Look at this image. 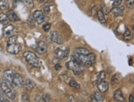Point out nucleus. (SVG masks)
Listing matches in <instances>:
<instances>
[{
    "instance_id": "1",
    "label": "nucleus",
    "mask_w": 134,
    "mask_h": 102,
    "mask_svg": "<svg viewBox=\"0 0 134 102\" xmlns=\"http://www.w3.org/2000/svg\"><path fill=\"white\" fill-rule=\"evenodd\" d=\"M22 49V45L18 42V37L13 35L9 38L7 44V51L11 54H18Z\"/></svg>"
},
{
    "instance_id": "2",
    "label": "nucleus",
    "mask_w": 134,
    "mask_h": 102,
    "mask_svg": "<svg viewBox=\"0 0 134 102\" xmlns=\"http://www.w3.org/2000/svg\"><path fill=\"white\" fill-rule=\"evenodd\" d=\"M23 57L27 60V62L35 68H39L42 65L40 59L32 51H27L23 54Z\"/></svg>"
},
{
    "instance_id": "3",
    "label": "nucleus",
    "mask_w": 134,
    "mask_h": 102,
    "mask_svg": "<svg viewBox=\"0 0 134 102\" xmlns=\"http://www.w3.org/2000/svg\"><path fill=\"white\" fill-rule=\"evenodd\" d=\"M0 86H1V89L3 91V94L6 95L8 98L11 99V100H14L15 98H16V96H17L16 91H15L12 88V86H10L8 83H7L5 81H2Z\"/></svg>"
},
{
    "instance_id": "4",
    "label": "nucleus",
    "mask_w": 134,
    "mask_h": 102,
    "mask_svg": "<svg viewBox=\"0 0 134 102\" xmlns=\"http://www.w3.org/2000/svg\"><path fill=\"white\" fill-rule=\"evenodd\" d=\"M66 68L69 70L72 71L75 75H80L83 73V68H82V66L78 64L77 63L74 62V61L70 60L69 62H67L66 64Z\"/></svg>"
},
{
    "instance_id": "5",
    "label": "nucleus",
    "mask_w": 134,
    "mask_h": 102,
    "mask_svg": "<svg viewBox=\"0 0 134 102\" xmlns=\"http://www.w3.org/2000/svg\"><path fill=\"white\" fill-rule=\"evenodd\" d=\"M55 56L59 59H65L69 54V49L68 48H57L55 50Z\"/></svg>"
},
{
    "instance_id": "6",
    "label": "nucleus",
    "mask_w": 134,
    "mask_h": 102,
    "mask_svg": "<svg viewBox=\"0 0 134 102\" xmlns=\"http://www.w3.org/2000/svg\"><path fill=\"white\" fill-rule=\"evenodd\" d=\"M49 39L51 42L55 43L57 44H63V39L60 36V34L56 31H51L50 35H49Z\"/></svg>"
},
{
    "instance_id": "7",
    "label": "nucleus",
    "mask_w": 134,
    "mask_h": 102,
    "mask_svg": "<svg viewBox=\"0 0 134 102\" xmlns=\"http://www.w3.org/2000/svg\"><path fill=\"white\" fill-rule=\"evenodd\" d=\"M33 18L35 20V22L38 25H42L46 21V17H45L43 12L40 11V10H37V11L34 12Z\"/></svg>"
},
{
    "instance_id": "8",
    "label": "nucleus",
    "mask_w": 134,
    "mask_h": 102,
    "mask_svg": "<svg viewBox=\"0 0 134 102\" xmlns=\"http://www.w3.org/2000/svg\"><path fill=\"white\" fill-rule=\"evenodd\" d=\"M14 72L13 70L8 69L6 71H4L3 73V81H6L7 83H8L11 86H13V78L14 75Z\"/></svg>"
},
{
    "instance_id": "9",
    "label": "nucleus",
    "mask_w": 134,
    "mask_h": 102,
    "mask_svg": "<svg viewBox=\"0 0 134 102\" xmlns=\"http://www.w3.org/2000/svg\"><path fill=\"white\" fill-rule=\"evenodd\" d=\"M13 85L18 87H23L24 86V80L23 76L18 73H14L13 78Z\"/></svg>"
},
{
    "instance_id": "10",
    "label": "nucleus",
    "mask_w": 134,
    "mask_h": 102,
    "mask_svg": "<svg viewBox=\"0 0 134 102\" xmlns=\"http://www.w3.org/2000/svg\"><path fill=\"white\" fill-rule=\"evenodd\" d=\"M96 81H97V87L98 90L99 91V92L104 93L108 91V89H109V83H108V81L104 80H97Z\"/></svg>"
},
{
    "instance_id": "11",
    "label": "nucleus",
    "mask_w": 134,
    "mask_h": 102,
    "mask_svg": "<svg viewBox=\"0 0 134 102\" xmlns=\"http://www.w3.org/2000/svg\"><path fill=\"white\" fill-rule=\"evenodd\" d=\"M37 51L40 54H44L47 51V45L44 41H39L37 44Z\"/></svg>"
},
{
    "instance_id": "12",
    "label": "nucleus",
    "mask_w": 134,
    "mask_h": 102,
    "mask_svg": "<svg viewBox=\"0 0 134 102\" xmlns=\"http://www.w3.org/2000/svg\"><path fill=\"white\" fill-rule=\"evenodd\" d=\"M111 12L115 17H121L124 14V8L122 7H119V6L113 7L111 10Z\"/></svg>"
},
{
    "instance_id": "13",
    "label": "nucleus",
    "mask_w": 134,
    "mask_h": 102,
    "mask_svg": "<svg viewBox=\"0 0 134 102\" xmlns=\"http://www.w3.org/2000/svg\"><path fill=\"white\" fill-rule=\"evenodd\" d=\"M14 31H15V27L13 25H8L3 30L4 35H6V36H11L14 33Z\"/></svg>"
},
{
    "instance_id": "14",
    "label": "nucleus",
    "mask_w": 134,
    "mask_h": 102,
    "mask_svg": "<svg viewBox=\"0 0 134 102\" xmlns=\"http://www.w3.org/2000/svg\"><path fill=\"white\" fill-rule=\"evenodd\" d=\"M113 99L117 101H124L125 100L123 94L120 90H117L114 91V93H113Z\"/></svg>"
},
{
    "instance_id": "15",
    "label": "nucleus",
    "mask_w": 134,
    "mask_h": 102,
    "mask_svg": "<svg viewBox=\"0 0 134 102\" xmlns=\"http://www.w3.org/2000/svg\"><path fill=\"white\" fill-rule=\"evenodd\" d=\"M95 62V54L93 53H90L88 55H87V63H86V66L89 67V66H91Z\"/></svg>"
},
{
    "instance_id": "16",
    "label": "nucleus",
    "mask_w": 134,
    "mask_h": 102,
    "mask_svg": "<svg viewBox=\"0 0 134 102\" xmlns=\"http://www.w3.org/2000/svg\"><path fill=\"white\" fill-rule=\"evenodd\" d=\"M24 85H25V87L28 91H32L35 87V83L33 82V81H32L31 79L26 80V81H24Z\"/></svg>"
},
{
    "instance_id": "17",
    "label": "nucleus",
    "mask_w": 134,
    "mask_h": 102,
    "mask_svg": "<svg viewBox=\"0 0 134 102\" xmlns=\"http://www.w3.org/2000/svg\"><path fill=\"white\" fill-rule=\"evenodd\" d=\"M8 18L9 20H11V21L13 22H18V21H20V18L18 16V14L15 12L14 11H9L8 14Z\"/></svg>"
},
{
    "instance_id": "18",
    "label": "nucleus",
    "mask_w": 134,
    "mask_h": 102,
    "mask_svg": "<svg viewBox=\"0 0 134 102\" xmlns=\"http://www.w3.org/2000/svg\"><path fill=\"white\" fill-rule=\"evenodd\" d=\"M91 100L93 101H99V102H102L103 100H104V97H103V95H101V92H95L94 95H92Z\"/></svg>"
},
{
    "instance_id": "19",
    "label": "nucleus",
    "mask_w": 134,
    "mask_h": 102,
    "mask_svg": "<svg viewBox=\"0 0 134 102\" xmlns=\"http://www.w3.org/2000/svg\"><path fill=\"white\" fill-rule=\"evenodd\" d=\"M59 78L61 81H63V82H68L69 80L71 78L70 75L68 74V73H66V72H64L61 73L60 76H59Z\"/></svg>"
},
{
    "instance_id": "20",
    "label": "nucleus",
    "mask_w": 134,
    "mask_h": 102,
    "mask_svg": "<svg viewBox=\"0 0 134 102\" xmlns=\"http://www.w3.org/2000/svg\"><path fill=\"white\" fill-rule=\"evenodd\" d=\"M9 18L7 14H4V13H1L0 14V22L3 25H8L9 23Z\"/></svg>"
},
{
    "instance_id": "21",
    "label": "nucleus",
    "mask_w": 134,
    "mask_h": 102,
    "mask_svg": "<svg viewBox=\"0 0 134 102\" xmlns=\"http://www.w3.org/2000/svg\"><path fill=\"white\" fill-rule=\"evenodd\" d=\"M68 84L73 88H75V89H80V85L77 82V81L74 78H70L69 80V81H68Z\"/></svg>"
},
{
    "instance_id": "22",
    "label": "nucleus",
    "mask_w": 134,
    "mask_h": 102,
    "mask_svg": "<svg viewBox=\"0 0 134 102\" xmlns=\"http://www.w3.org/2000/svg\"><path fill=\"white\" fill-rule=\"evenodd\" d=\"M122 79V76L120 74H114L113 76H112V79H111V83L112 85H114V84H117L118 81H120V80Z\"/></svg>"
},
{
    "instance_id": "23",
    "label": "nucleus",
    "mask_w": 134,
    "mask_h": 102,
    "mask_svg": "<svg viewBox=\"0 0 134 102\" xmlns=\"http://www.w3.org/2000/svg\"><path fill=\"white\" fill-rule=\"evenodd\" d=\"M53 5L52 2H46L44 4V7H43V11L45 13L48 14L51 12V6Z\"/></svg>"
},
{
    "instance_id": "24",
    "label": "nucleus",
    "mask_w": 134,
    "mask_h": 102,
    "mask_svg": "<svg viewBox=\"0 0 134 102\" xmlns=\"http://www.w3.org/2000/svg\"><path fill=\"white\" fill-rule=\"evenodd\" d=\"M75 53H78V54H84V55H87V54H90V51L85 49V48H77L75 50Z\"/></svg>"
},
{
    "instance_id": "25",
    "label": "nucleus",
    "mask_w": 134,
    "mask_h": 102,
    "mask_svg": "<svg viewBox=\"0 0 134 102\" xmlns=\"http://www.w3.org/2000/svg\"><path fill=\"white\" fill-rule=\"evenodd\" d=\"M98 18H99V22L102 24H104V23L106 22V19H105V17H104V13L101 10H99V11L98 12Z\"/></svg>"
},
{
    "instance_id": "26",
    "label": "nucleus",
    "mask_w": 134,
    "mask_h": 102,
    "mask_svg": "<svg viewBox=\"0 0 134 102\" xmlns=\"http://www.w3.org/2000/svg\"><path fill=\"white\" fill-rule=\"evenodd\" d=\"M8 3L7 0H0V9L2 10H7L8 9Z\"/></svg>"
},
{
    "instance_id": "27",
    "label": "nucleus",
    "mask_w": 134,
    "mask_h": 102,
    "mask_svg": "<svg viewBox=\"0 0 134 102\" xmlns=\"http://www.w3.org/2000/svg\"><path fill=\"white\" fill-rule=\"evenodd\" d=\"M123 38H124L125 40H130L132 38V33L129 30V29H127V28L126 29L124 34H123Z\"/></svg>"
},
{
    "instance_id": "28",
    "label": "nucleus",
    "mask_w": 134,
    "mask_h": 102,
    "mask_svg": "<svg viewBox=\"0 0 134 102\" xmlns=\"http://www.w3.org/2000/svg\"><path fill=\"white\" fill-rule=\"evenodd\" d=\"M106 78V73L104 72H99L97 74V80H104Z\"/></svg>"
},
{
    "instance_id": "29",
    "label": "nucleus",
    "mask_w": 134,
    "mask_h": 102,
    "mask_svg": "<svg viewBox=\"0 0 134 102\" xmlns=\"http://www.w3.org/2000/svg\"><path fill=\"white\" fill-rule=\"evenodd\" d=\"M125 4L128 8H132L134 4V0H125Z\"/></svg>"
},
{
    "instance_id": "30",
    "label": "nucleus",
    "mask_w": 134,
    "mask_h": 102,
    "mask_svg": "<svg viewBox=\"0 0 134 102\" xmlns=\"http://www.w3.org/2000/svg\"><path fill=\"white\" fill-rule=\"evenodd\" d=\"M42 100H43V101H46V102H49V101L52 100V99H51V95H48V94L43 95H42Z\"/></svg>"
},
{
    "instance_id": "31",
    "label": "nucleus",
    "mask_w": 134,
    "mask_h": 102,
    "mask_svg": "<svg viewBox=\"0 0 134 102\" xmlns=\"http://www.w3.org/2000/svg\"><path fill=\"white\" fill-rule=\"evenodd\" d=\"M51 25L49 24V23L44 24V25H43V27H42V28H43V30H44V31H46V32L49 31L50 29H51Z\"/></svg>"
},
{
    "instance_id": "32",
    "label": "nucleus",
    "mask_w": 134,
    "mask_h": 102,
    "mask_svg": "<svg viewBox=\"0 0 134 102\" xmlns=\"http://www.w3.org/2000/svg\"><path fill=\"white\" fill-rule=\"evenodd\" d=\"M22 2H23L25 4L28 5L30 7H32L33 6V0H22Z\"/></svg>"
},
{
    "instance_id": "33",
    "label": "nucleus",
    "mask_w": 134,
    "mask_h": 102,
    "mask_svg": "<svg viewBox=\"0 0 134 102\" xmlns=\"http://www.w3.org/2000/svg\"><path fill=\"white\" fill-rule=\"evenodd\" d=\"M0 101H3V102H8V100L5 97V95L3 93H2L1 91H0Z\"/></svg>"
},
{
    "instance_id": "34",
    "label": "nucleus",
    "mask_w": 134,
    "mask_h": 102,
    "mask_svg": "<svg viewBox=\"0 0 134 102\" xmlns=\"http://www.w3.org/2000/svg\"><path fill=\"white\" fill-rule=\"evenodd\" d=\"M21 100L22 101H29V97L28 95L26 94V93H23L22 95V97H21Z\"/></svg>"
},
{
    "instance_id": "35",
    "label": "nucleus",
    "mask_w": 134,
    "mask_h": 102,
    "mask_svg": "<svg viewBox=\"0 0 134 102\" xmlns=\"http://www.w3.org/2000/svg\"><path fill=\"white\" fill-rule=\"evenodd\" d=\"M122 3V0H113V7H117V6H120Z\"/></svg>"
},
{
    "instance_id": "36",
    "label": "nucleus",
    "mask_w": 134,
    "mask_h": 102,
    "mask_svg": "<svg viewBox=\"0 0 134 102\" xmlns=\"http://www.w3.org/2000/svg\"><path fill=\"white\" fill-rule=\"evenodd\" d=\"M35 100H36V101H40V102L43 101V100H42V96H41V95H37L35 96Z\"/></svg>"
},
{
    "instance_id": "37",
    "label": "nucleus",
    "mask_w": 134,
    "mask_h": 102,
    "mask_svg": "<svg viewBox=\"0 0 134 102\" xmlns=\"http://www.w3.org/2000/svg\"><path fill=\"white\" fill-rule=\"evenodd\" d=\"M55 69L56 71H60V70L61 69V66H60L59 63L55 64Z\"/></svg>"
},
{
    "instance_id": "38",
    "label": "nucleus",
    "mask_w": 134,
    "mask_h": 102,
    "mask_svg": "<svg viewBox=\"0 0 134 102\" xmlns=\"http://www.w3.org/2000/svg\"><path fill=\"white\" fill-rule=\"evenodd\" d=\"M52 61H53V63H54L55 64H57V63H60V59H59L58 58H56V57H55V59H54Z\"/></svg>"
},
{
    "instance_id": "39",
    "label": "nucleus",
    "mask_w": 134,
    "mask_h": 102,
    "mask_svg": "<svg viewBox=\"0 0 134 102\" xmlns=\"http://www.w3.org/2000/svg\"><path fill=\"white\" fill-rule=\"evenodd\" d=\"M129 101L130 102H133V97H132V95H130L129 96Z\"/></svg>"
},
{
    "instance_id": "40",
    "label": "nucleus",
    "mask_w": 134,
    "mask_h": 102,
    "mask_svg": "<svg viewBox=\"0 0 134 102\" xmlns=\"http://www.w3.org/2000/svg\"><path fill=\"white\" fill-rule=\"evenodd\" d=\"M73 100V101L75 100H74V98L72 97V96H70V97H69V100Z\"/></svg>"
},
{
    "instance_id": "41",
    "label": "nucleus",
    "mask_w": 134,
    "mask_h": 102,
    "mask_svg": "<svg viewBox=\"0 0 134 102\" xmlns=\"http://www.w3.org/2000/svg\"><path fill=\"white\" fill-rule=\"evenodd\" d=\"M2 50H3V48L1 46V44H0V51H2Z\"/></svg>"
},
{
    "instance_id": "42",
    "label": "nucleus",
    "mask_w": 134,
    "mask_h": 102,
    "mask_svg": "<svg viewBox=\"0 0 134 102\" xmlns=\"http://www.w3.org/2000/svg\"><path fill=\"white\" fill-rule=\"evenodd\" d=\"M39 1H40V2H42V3H43V2L46 1V0H39Z\"/></svg>"
},
{
    "instance_id": "43",
    "label": "nucleus",
    "mask_w": 134,
    "mask_h": 102,
    "mask_svg": "<svg viewBox=\"0 0 134 102\" xmlns=\"http://www.w3.org/2000/svg\"><path fill=\"white\" fill-rule=\"evenodd\" d=\"M112 1H113V0H112Z\"/></svg>"
}]
</instances>
